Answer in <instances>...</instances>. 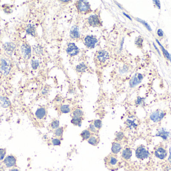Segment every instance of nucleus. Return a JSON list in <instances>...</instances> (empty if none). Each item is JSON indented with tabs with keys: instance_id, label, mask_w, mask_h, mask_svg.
I'll return each instance as SVG.
<instances>
[{
	"instance_id": "nucleus-10",
	"label": "nucleus",
	"mask_w": 171,
	"mask_h": 171,
	"mask_svg": "<svg viewBox=\"0 0 171 171\" xmlns=\"http://www.w3.org/2000/svg\"><path fill=\"white\" fill-rule=\"evenodd\" d=\"M97 57L100 62L104 63L109 59V54L105 50H100L97 55Z\"/></svg>"
},
{
	"instance_id": "nucleus-19",
	"label": "nucleus",
	"mask_w": 171,
	"mask_h": 171,
	"mask_svg": "<svg viewBox=\"0 0 171 171\" xmlns=\"http://www.w3.org/2000/svg\"><path fill=\"white\" fill-rule=\"evenodd\" d=\"M160 111L157 110L155 111L150 115V119L154 122H158L160 120Z\"/></svg>"
},
{
	"instance_id": "nucleus-33",
	"label": "nucleus",
	"mask_w": 171,
	"mask_h": 171,
	"mask_svg": "<svg viewBox=\"0 0 171 171\" xmlns=\"http://www.w3.org/2000/svg\"><path fill=\"white\" fill-rule=\"evenodd\" d=\"M124 138V134L123 132H118L116 136V140L117 142L121 141Z\"/></svg>"
},
{
	"instance_id": "nucleus-18",
	"label": "nucleus",
	"mask_w": 171,
	"mask_h": 171,
	"mask_svg": "<svg viewBox=\"0 0 171 171\" xmlns=\"http://www.w3.org/2000/svg\"><path fill=\"white\" fill-rule=\"evenodd\" d=\"M0 105L3 107L7 108L10 106V102L7 98L4 96H0Z\"/></svg>"
},
{
	"instance_id": "nucleus-15",
	"label": "nucleus",
	"mask_w": 171,
	"mask_h": 171,
	"mask_svg": "<svg viewBox=\"0 0 171 171\" xmlns=\"http://www.w3.org/2000/svg\"><path fill=\"white\" fill-rule=\"evenodd\" d=\"M70 37L73 39H77L80 38V33L79 29L77 26L73 27L70 32Z\"/></svg>"
},
{
	"instance_id": "nucleus-20",
	"label": "nucleus",
	"mask_w": 171,
	"mask_h": 171,
	"mask_svg": "<svg viewBox=\"0 0 171 171\" xmlns=\"http://www.w3.org/2000/svg\"><path fill=\"white\" fill-rule=\"evenodd\" d=\"M16 47L15 44L12 42L6 43L3 45V48L6 51H13Z\"/></svg>"
},
{
	"instance_id": "nucleus-30",
	"label": "nucleus",
	"mask_w": 171,
	"mask_h": 171,
	"mask_svg": "<svg viewBox=\"0 0 171 171\" xmlns=\"http://www.w3.org/2000/svg\"><path fill=\"white\" fill-rule=\"evenodd\" d=\"M156 41H157V42L158 43V44L159 45V46H161V48H162V51H163V52L164 54V55H165V56H166V57L168 59H169V60H170L171 54H170L168 52V51H167L164 48V47L161 45V44L159 42V41L158 40V39H156Z\"/></svg>"
},
{
	"instance_id": "nucleus-12",
	"label": "nucleus",
	"mask_w": 171,
	"mask_h": 171,
	"mask_svg": "<svg viewBox=\"0 0 171 171\" xmlns=\"http://www.w3.org/2000/svg\"><path fill=\"white\" fill-rule=\"evenodd\" d=\"M155 155L157 158L163 160L167 156V153L164 148L159 147L155 152Z\"/></svg>"
},
{
	"instance_id": "nucleus-32",
	"label": "nucleus",
	"mask_w": 171,
	"mask_h": 171,
	"mask_svg": "<svg viewBox=\"0 0 171 171\" xmlns=\"http://www.w3.org/2000/svg\"><path fill=\"white\" fill-rule=\"evenodd\" d=\"M137 21H139V22H140V23H141L142 24H143L146 27V28L149 31H152V29H151V28L150 26V25H149L148 24V23H147V22H146L145 21L142 20H141V19H139V18H137Z\"/></svg>"
},
{
	"instance_id": "nucleus-49",
	"label": "nucleus",
	"mask_w": 171,
	"mask_h": 171,
	"mask_svg": "<svg viewBox=\"0 0 171 171\" xmlns=\"http://www.w3.org/2000/svg\"><path fill=\"white\" fill-rule=\"evenodd\" d=\"M61 2H69V1H62Z\"/></svg>"
},
{
	"instance_id": "nucleus-36",
	"label": "nucleus",
	"mask_w": 171,
	"mask_h": 171,
	"mask_svg": "<svg viewBox=\"0 0 171 171\" xmlns=\"http://www.w3.org/2000/svg\"><path fill=\"white\" fill-rule=\"evenodd\" d=\"M6 154V151L4 148H0V161H2L5 158Z\"/></svg>"
},
{
	"instance_id": "nucleus-22",
	"label": "nucleus",
	"mask_w": 171,
	"mask_h": 171,
	"mask_svg": "<svg viewBox=\"0 0 171 171\" xmlns=\"http://www.w3.org/2000/svg\"><path fill=\"white\" fill-rule=\"evenodd\" d=\"M91 133L90 130H83L81 133V136L83 140L88 139L91 137Z\"/></svg>"
},
{
	"instance_id": "nucleus-28",
	"label": "nucleus",
	"mask_w": 171,
	"mask_h": 171,
	"mask_svg": "<svg viewBox=\"0 0 171 171\" xmlns=\"http://www.w3.org/2000/svg\"><path fill=\"white\" fill-rule=\"evenodd\" d=\"M126 124H127L128 127L130 129L136 128L137 126V124L135 122V121H132L131 120H129V119L127 120Z\"/></svg>"
},
{
	"instance_id": "nucleus-27",
	"label": "nucleus",
	"mask_w": 171,
	"mask_h": 171,
	"mask_svg": "<svg viewBox=\"0 0 171 171\" xmlns=\"http://www.w3.org/2000/svg\"><path fill=\"white\" fill-rule=\"evenodd\" d=\"M84 114L83 111L81 109H76L74 110L73 113V116L82 117Z\"/></svg>"
},
{
	"instance_id": "nucleus-43",
	"label": "nucleus",
	"mask_w": 171,
	"mask_h": 171,
	"mask_svg": "<svg viewBox=\"0 0 171 171\" xmlns=\"http://www.w3.org/2000/svg\"><path fill=\"white\" fill-rule=\"evenodd\" d=\"M153 2H155V4L157 6V7H158V8L160 9H161V5H160V2L159 1H154Z\"/></svg>"
},
{
	"instance_id": "nucleus-17",
	"label": "nucleus",
	"mask_w": 171,
	"mask_h": 171,
	"mask_svg": "<svg viewBox=\"0 0 171 171\" xmlns=\"http://www.w3.org/2000/svg\"><path fill=\"white\" fill-rule=\"evenodd\" d=\"M170 132L167 130H166L164 128L161 129L158 132L156 135V137H160L162 138L163 139L166 140L169 137Z\"/></svg>"
},
{
	"instance_id": "nucleus-29",
	"label": "nucleus",
	"mask_w": 171,
	"mask_h": 171,
	"mask_svg": "<svg viewBox=\"0 0 171 171\" xmlns=\"http://www.w3.org/2000/svg\"><path fill=\"white\" fill-rule=\"evenodd\" d=\"M59 125H60V122H59V120L55 119L51 123V127L52 129L56 130L59 127Z\"/></svg>"
},
{
	"instance_id": "nucleus-8",
	"label": "nucleus",
	"mask_w": 171,
	"mask_h": 171,
	"mask_svg": "<svg viewBox=\"0 0 171 171\" xmlns=\"http://www.w3.org/2000/svg\"><path fill=\"white\" fill-rule=\"evenodd\" d=\"M22 52L25 59H30V58L31 56V47L26 43L23 44L22 46Z\"/></svg>"
},
{
	"instance_id": "nucleus-47",
	"label": "nucleus",
	"mask_w": 171,
	"mask_h": 171,
	"mask_svg": "<svg viewBox=\"0 0 171 171\" xmlns=\"http://www.w3.org/2000/svg\"><path fill=\"white\" fill-rule=\"evenodd\" d=\"M10 171H20V170L17 168H14V169H12Z\"/></svg>"
},
{
	"instance_id": "nucleus-46",
	"label": "nucleus",
	"mask_w": 171,
	"mask_h": 171,
	"mask_svg": "<svg viewBox=\"0 0 171 171\" xmlns=\"http://www.w3.org/2000/svg\"><path fill=\"white\" fill-rule=\"evenodd\" d=\"M123 14L124 15H125V16H126V17H127V18H128L129 19H130L131 20H132V19H131V17H130L129 15H127V14H126L125 13H123Z\"/></svg>"
},
{
	"instance_id": "nucleus-26",
	"label": "nucleus",
	"mask_w": 171,
	"mask_h": 171,
	"mask_svg": "<svg viewBox=\"0 0 171 171\" xmlns=\"http://www.w3.org/2000/svg\"><path fill=\"white\" fill-rule=\"evenodd\" d=\"M87 67L84 63H81L76 67V70L78 72H84L87 69Z\"/></svg>"
},
{
	"instance_id": "nucleus-25",
	"label": "nucleus",
	"mask_w": 171,
	"mask_h": 171,
	"mask_svg": "<svg viewBox=\"0 0 171 171\" xmlns=\"http://www.w3.org/2000/svg\"><path fill=\"white\" fill-rule=\"evenodd\" d=\"M61 112L63 114H68L71 111V108L68 105H62L60 107Z\"/></svg>"
},
{
	"instance_id": "nucleus-40",
	"label": "nucleus",
	"mask_w": 171,
	"mask_h": 171,
	"mask_svg": "<svg viewBox=\"0 0 171 171\" xmlns=\"http://www.w3.org/2000/svg\"><path fill=\"white\" fill-rule=\"evenodd\" d=\"M157 34L159 37H162L164 35V32L162 31V30L161 29H159L158 30V31H157Z\"/></svg>"
},
{
	"instance_id": "nucleus-3",
	"label": "nucleus",
	"mask_w": 171,
	"mask_h": 171,
	"mask_svg": "<svg viewBox=\"0 0 171 171\" xmlns=\"http://www.w3.org/2000/svg\"><path fill=\"white\" fill-rule=\"evenodd\" d=\"M85 45L87 48H94L98 42L97 39L93 36H87L84 39Z\"/></svg>"
},
{
	"instance_id": "nucleus-34",
	"label": "nucleus",
	"mask_w": 171,
	"mask_h": 171,
	"mask_svg": "<svg viewBox=\"0 0 171 171\" xmlns=\"http://www.w3.org/2000/svg\"><path fill=\"white\" fill-rule=\"evenodd\" d=\"M93 124L94 125V126H95L96 129H100L102 127V121L100 120H96L94 121Z\"/></svg>"
},
{
	"instance_id": "nucleus-31",
	"label": "nucleus",
	"mask_w": 171,
	"mask_h": 171,
	"mask_svg": "<svg viewBox=\"0 0 171 171\" xmlns=\"http://www.w3.org/2000/svg\"><path fill=\"white\" fill-rule=\"evenodd\" d=\"M63 131H64V129L63 127L58 128L55 131V136L58 138L61 137H62Z\"/></svg>"
},
{
	"instance_id": "nucleus-48",
	"label": "nucleus",
	"mask_w": 171,
	"mask_h": 171,
	"mask_svg": "<svg viewBox=\"0 0 171 171\" xmlns=\"http://www.w3.org/2000/svg\"><path fill=\"white\" fill-rule=\"evenodd\" d=\"M0 171H4V169L3 168V167H0Z\"/></svg>"
},
{
	"instance_id": "nucleus-5",
	"label": "nucleus",
	"mask_w": 171,
	"mask_h": 171,
	"mask_svg": "<svg viewBox=\"0 0 171 171\" xmlns=\"http://www.w3.org/2000/svg\"><path fill=\"white\" fill-rule=\"evenodd\" d=\"M16 158L13 155H9L5 158L4 163L7 168H11L16 165Z\"/></svg>"
},
{
	"instance_id": "nucleus-21",
	"label": "nucleus",
	"mask_w": 171,
	"mask_h": 171,
	"mask_svg": "<svg viewBox=\"0 0 171 171\" xmlns=\"http://www.w3.org/2000/svg\"><path fill=\"white\" fill-rule=\"evenodd\" d=\"M71 122L75 125L80 126L81 125L82 122V117H75L73 116L71 120Z\"/></svg>"
},
{
	"instance_id": "nucleus-4",
	"label": "nucleus",
	"mask_w": 171,
	"mask_h": 171,
	"mask_svg": "<svg viewBox=\"0 0 171 171\" xmlns=\"http://www.w3.org/2000/svg\"><path fill=\"white\" fill-rule=\"evenodd\" d=\"M143 79V76L141 74H136L130 80L129 84L131 87L133 88L139 84Z\"/></svg>"
},
{
	"instance_id": "nucleus-41",
	"label": "nucleus",
	"mask_w": 171,
	"mask_h": 171,
	"mask_svg": "<svg viewBox=\"0 0 171 171\" xmlns=\"http://www.w3.org/2000/svg\"><path fill=\"white\" fill-rule=\"evenodd\" d=\"M143 98H141L140 97H138L137 98V100L136 101L137 104H138V105H141V104L143 102Z\"/></svg>"
},
{
	"instance_id": "nucleus-11",
	"label": "nucleus",
	"mask_w": 171,
	"mask_h": 171,
	"mask_svg": "<svg viewBox=\"0 0 171 171\" xmlns=\"http://www.w3.org/2000/svg\"><path fill=\"white\" fill-rule=\"evenodd\" d=\"M1 68L4 71V74L7 75L9 73L11 70V67L9 63L5 59H2L1 60Z\"/></svg>"
},
{
	"instance_id": "nucleus-2",
	"label": "nucleus",
	"mask_w": 171,
	"mask_h": 171,
	"mask_svg": "<svg viewBox=\"0 0 171 171\" xmlns=\"http://www.w3.org/2000/svg\"><path fill=\"white\" fill-rule=\"evenodd\" d=\"M150 155V153L148 150L146 149L144 146H139L136 150V157L140 160H144L148 158Z\"/></svg>"
},
{
	"instance_id": "nucleus-16",
	"label": "nucleus",
	"mask_w": 171,
	"mask_h": 171,
	"mask_svg": "<svg viewBox=\"0 0 171 171\" xmlns=\"http://www.w3.org/2000/svg\"><path fill=\"white\" fill-rule=\"evenodd\" d=\"M46 114V110L44 107H40L37 110L35 113L36 116L39 120H42Z\"/></svg>"
},
{
	"instance_id": "nucleus-24",
	"label": "nucleus",
	"mask_w": 171,
	"mask_h": 171,
	"mask_svg": "<svg viewBox=\"0 0 171 171\" xmlns=\"http://www.w3.org/2000/svg\"><path fill=\"white\" fill-rule=\"evenodd\" d=\"M26 31L28 34L32 35L33 36H35L36 35V29L31 24H29L28 26Z\"/></svg>"
},
{
	"instance_id": "nucleus-38",
	"label": "nucleus",
	"mask_w": 171,
	"mask_h": 171,
	"mask_svg": "<svg viewBox=\"0 0 171 171\" xmlns=\"http://www.w3.org/2000/svg\"><path fill=\"white\" fill-rule=\"evenodd\" d=\"M143 42V39L142 38H141V37H139V38H138L136 41L135 43L137 45V46H138L139 47H142Z\"/></svg>"
},
{
	"instance_id": "nucleus-6",
	"label": "nucleus",
	"mask_w": 171,
	"mask_h": 171,
	"mask_svg": "<svg viewBox=\"0 0 171 171\" xmlns=\"http://www.w3.org/2000/svg\"><path fill=\"white\" fill-rule=\"evenodd\" d=\"M77 7L78 10L81 12H86L90 10V5L87 2L79 1L77 3Z\"/></svg>"
},
{
	"instance_id": "nucleus-39",
	"label": "nucleus",
	"mask_w": 171,
	"mask_h": 171,
	"mask_svg": "<svg viewBox=\"0 0 171 171\" xmlns=\"http://www.w3.org/2000/svg\"><path fill=\"white\" fill-rule=\"evenodd\" d=\"M89 129L90 131H91L92 132L96 133L97 131V129L96 128V127L93 124H90V125H89Z\"/></svg>"
},
{
	"instance_id": "nucleus-1",
	"label": "nucleus",
	"mask_w": 171,
	"mask_h": 171,
	"mask_svg": "<svg viewBox=\"0 0 171 171\" xmlns=\"http://www.w3.org/2000/svg\"><path fill=\"white\" fill-rule=\"evenodd\" d=\"M105 165L110 170L115 171L118 169L120 166L117 156L115 154H110L105 159Z\"/></svg>"
},
{
	"instance_id": "nucleus-42",
	"label": "nucleus",
	"mask_w": 171,
	"mask_h": 171,
	"mask_svg": "<svg viewBox=\"0 0 171 171\" xmlns=\"http://www.w3.org/2000/svg\"><path fill=\"white\" fill-rule=\"evenodd\" d=\"M165 115H166L165 113L164 112V111H161L160 114V120L161 121V120H162Z\"/></svg>"
},
{
	"instance_id": "nucleus-9",
	"label": "nucleus",
	"mask_w": 171,
	"mask_h": 171,
	"mask_svg": "<svg viewBox=\"0 0 171 171\" xmlns=\"http://www.w3.org/2000/svg\"><path fill=\"white\" fill-rule=\"evenodd\" d=\"M88 23L93 27H98L101 24V22L98 16L96 15H92L88 19Z\"/></svg>"
},
{
	"instance_id": "nucleus-37",
	"label": "nucleus",
	"mask_w": 171,
	"mask_h": 171,
	"mask_svg": "<svg viewBox=\"0 0 171 171\" xmlns=\"http://www.w3.org/2000/svg\"><path fill=\"white\" fill-rule=\"evenodd\" d=\"M52 143L54 146H60L61 142V140L58 138H53L52 140Z\"/></svg>"
},
{
	"instance_id": "nucleus-44",
	"label": "nucleus",
	"mask_w": 171,
	"mask_h": 171,
	"mask_svg": "<svg viewBox=\"0 0 171 171\" xmlns=\"http://www.w3.org/2000/svg\"><path fill=\"white\" fill-rule=\"evenodd\" d=\"M153 46H154V48L156 49V50H157V52H158V53H159V54L161 56V53H160V51H159V49L157 48V46H156V45H155V44L154 43H153Z\"/></svg>"
},
{
	"instance_id": "nucleus-7",
	"label": "nucleus",
	"mask_w": 171,
	"mask_h": 171,
	"mask_svg": "<svg viewBox=\"0 0 171 171\" xmlns=\"http://www.w3.org/2000/svg\"><path fill=\"white\" fill-rule=\"evenodd\" d=\"M66 51L69 55L73 56L77 55L79 52V50L75 44L71 43L68 44Z\"/></svg>"
},
{
	"instance_id": "nucleus-35",
	"label": "nucleus",
	"mask_w": 171,
	"mask_h": 171,
	"mask_svg": "<svg viewBox=\"0 0 171 171\" xmlns=\"http://www.w3.org/2000/svg\"><path fill=\"white\" fill-rule=\"evenodd\" d=\"M31 65L34 69H37L39 66V62L38 60H32L31 61Z\"/></svg>"
},
{
	"instance_id": "nucleus-13",
	"label": "nucleus",
	"mask_w": 171,
	"mask_h": 171,
	"mask_svg": "<svg viewBox=\"0 0 171 171\" xmlns=\"http://www.w3.org/2000/svg\"><path fill=\"white\" fill-rule=\"evenodd\" d=\"M132 155V151L131 149L129 147H126L124 150H123L122 153V158L126 160H129Z\"/></svg>"
},
{
	"instance_id": "nucleus-23",
	"label": "nucleus",
	"mask_w": 171,
	"mask_h": 171,
	"mask_svg": "<svg viewBox=\"0 0 171 171\" xmlns=\"http://www.w3.org/2000/svg\"><path fill=\"white\" fill-rule=\"evenodd\" d=\"M99 138L95 136H92L88 139V143L92 146H96L99 143Z\"/></svg>"
},
{
	"instance_id": "nucleus-45",
	"label": "nucleus",
	"mask_w": 171,
	"mask_h": 171,
	"mask_svg": "<svg viewBox=\"0 0 171 171\" xmlns=\"http://www.w3.org/2000/svg\"><path fill=\"white\" fill-rule=\"evenodd\" d=\"M168 160L171 163V147L170 148V155L168 158Z\"/></svg>"
},
{
	"instance_id": "nucleus-14",
	"label": "nucleus",
	"mask_w": 171,
	"mask_h": 171,
	"mask_svg": "<svg viewBox=\"0 0 171 171\" xmlns=\"http://www.w3.org/2000/svg\"><path fill=\"white\" fill-rule=\"evenodd\" d=\"M121 150H122V146L119 142H116L113 143L112 146L111 150H112V152L113 154L115 155L117 154L121 151Z\"/></svg>"
}]
</instances>
